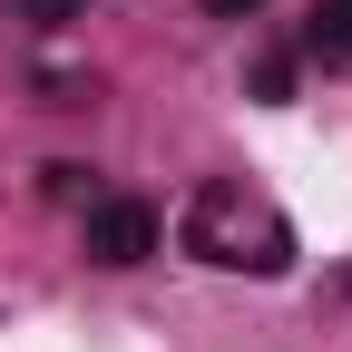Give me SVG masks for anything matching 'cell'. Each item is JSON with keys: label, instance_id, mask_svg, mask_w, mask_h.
<instances>
[{"label": "cell", "instance_id": "8992f818", "mask_svg": "<svg viewBox=\"0 0 352 352\" xmlns=\"http://www.w3.org/2000/svg\"><path fill=\"white\" fill-rule=\"evenodd\" d=\"M206 10H215V20H245V10H254V0H206Z\"/></svg>", "mask_w": 352, "mask_h": 352}, {"label": "cell", "instance_id": "5b68a950", "mask_svg": "<svg viewBox=\"0 0 352 352\" xmlns=\"http://www.w3.org/2000/svg\"><path fill=\"white\" fill-rule=\"evenodd\" d=\"M254 98L284 108V98H294V59H264V69H254Z\"/></svg>", "mask_w": 352, "mask_h": 352}, {"label": "cell", "instance_id": "277c9868", "mask_svg": "<svg viewBox=\"0 0 352 352\" xmlns=\"http://www.w3.org/2000/svg\"><path fill=\"white\" fill-rule=\"evenodd\" d=\"M88 0H0V20H30V30H69Z\"/></svg>", "mask_w": 352, "mask_h": 352}, {"label": "cell", "instance_id": "3957f363", "mask_svg": "<svg viewBox=\"0 0 352 352\" xmlns=\"http://www.w3.org/2000/svg\"><path fill=\"white\" fill-rule=\"evenodd\" d=\"M303 50H314V59H352V0H314V20H303Z\"/></svg>", "mask_w": 352, "mask_h": 352}, {"label": "cell", "instance_id": "6da1fadb", "mask_svg": "<svg viewBox=\"0 0 352 352\" xmlns=\"http://www.w3.org/2000/svg\"><path fill=\"white\" fill-rule=\"evenodd\" d=\"M186 254L245 264V274H284L294 264V226L264 196H245L235 176H215V186H196V206H186Z\"/></svg>", "mask_w": 352, "mask_h": 352}, {"label": "cell", "instance_id": "7a4b0ae2", "mask_svg": "<svg viewBox=\"0 0 352 352\" xmlns=\"http://www.w3.org/2000/svg\"><path fill=\"white\" fill-rule=\"evenodd\" d=\"M78 245H88V264H147L157 254V206L147 196H88V215H78Z\"/></svg>", "mask_w": 352, "mask_h": 352}]
</instances>
